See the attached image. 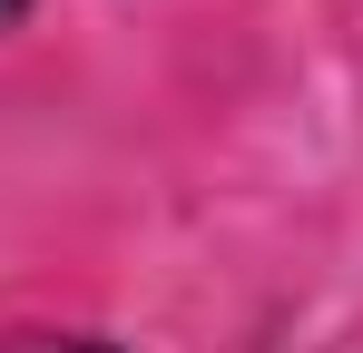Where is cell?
Returning <instances> with one entry per match:
<instances>
[{"mask_svg": "<svg viewBox=\"0 0 363 353\" xmlns=\"http://www.w3.org/2000/svg\"><path fill=\"white\" fill-rule=\"evenodd\" d=\"M10 10H20V0H0V30H10Z\"/></svg>", "mask_w": 363, "mask_h": 353, "instance_id": "cell-2", "label": "cell"}, {"mask_svg": "<svg viewBox=\"0 0 363 353\" xmlns=\"http://www.w3.org/2000/svg\"><path fill=\"white\" fill-rule=\"evenodd\" d=\"M30 353H108V344H30Z\"/></svg>", "mask_w": 363, "mask_h": 353, "instance_id": "cell-1", "label": "cell"}]
</instances>
